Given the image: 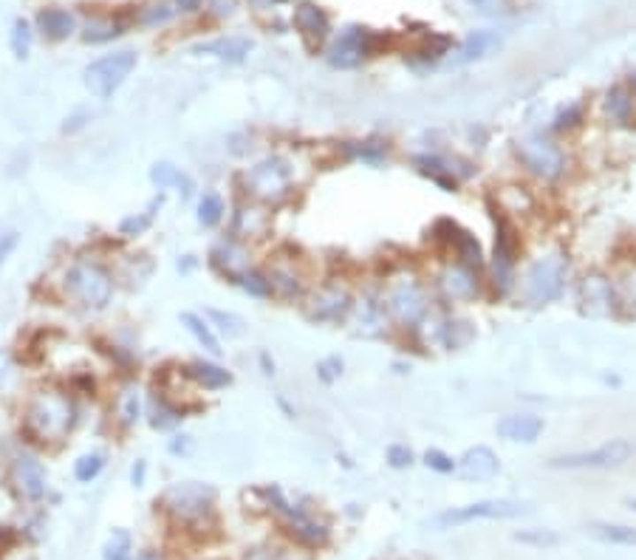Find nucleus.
I'll return each mask as SVG.
<instances>
[{
    "mask_svg": "<svg viewBox=\"0 0 636 560\" xmlns=\"http://www.w3.org/2000/svg\"><path fill=\"white\" fill-rule=\"evenodd\" d=\"M566 280H569V255L555 249V252L540 255L538 261H532L526 266L520 289H524L526 303L546 306V303H555V300L566 292Z\"/></svg>",
    "mask_w": 636,
    "mask_h": 560,
    "instance_id": "f257e3e1",
    "label": "nucleus"
},
{
    "mask_svg": "<svg viewBox=\"0 0 636 560\" xmlns=\"http://www.w3.org/2000/svg\"><path fill=\"white\" fill-rule=\"evenodd\" d=\"M26 422L42 441H60L74 427V405L57 391H40L28 402Z\"/></svg>",
    "mask_w": 636,
    "mask_h": 560,
    "instance_id": "f03ea898",
    "label": "nucleus"
},
{
    "mask_svg": "<svg viewBox=\"0 0 636 560\" xmlns=\"http://www.w3.org/2000/svg\"><path fill=\"white\" fill-rule=\"evenodd\" d=\"M385 306L387 314L394 320H399L402 326L416 328L422 326L425 318L430 314V300H427V289L425 283L416 275H396L390 278L387 289H385Z\"/></svg>",
    "mask_w": 636,
    "mask_h": 560,
    "instance_id": "7ed1b4c3",
    "label": "nucleus"
},
{
    "mask_svg": "<svg viewBox=\"0 0 636 560\" xmlns=\"http://www.w3.org/2000/svg\"><path fill=\"white\" fill-rule=\"evenodd\" d=\"M526 512H529V507L520 504V501H512V498H484V501H475V504H467V507H453V510H444L439 515H433L430 526L441 533V529L464 526V524H472V521L520 518V515H526Z\"/></svg>",
    "mask_w": 636,
    "mask_h": 560,
    "instance_id": "20e7f679",
    "label": "nucleus"
},
{
    "mask_svg": "<svg viewBox=\"0 0 636 560\" xmlns=\"http://www.w3.org/2000/svg\"><path fill=\"white\" fill-rule=\"evenodd\" d=\"M65 295L85 309H105L113 295V278L99 264L80 261L65 272Z\"/></svg>",
    "mask_w": 636,
    "mask_h": 560,
    "instance_id": "39448f33",
    "label": "nucleus"
},
{
    "mask_svg": "<svg viewBox=\"0 0 636 560\" xmlns=\"http://www.w3.org/2000/svg\"><path fill=\"white\" fill-rule=\"evenodd\" d=\"M515 156H517V162L540 181L560 179L563 173H566V165H569L566 150L543 134H529V136L520 139L515 145Z\"/></svg>",
    "mask_w": 636,
    "mask_h": 560,
    "instance_id": "423d86ee",
    "label": "nucleus"
},
{
    "mask_svg": "<svg viewBox=\"0 0 636 560\" xmlns=\"http://www.w3.org/2000/svg\"><path fill=\"white\" fill-rule=\"evenodd\" d=\"M636 456V444L625 436L611 439L594 450H577L566 456H555L548 467L552 470H617L625 467Z\"/></svg>",
    "mask_w": 636,
    "mask_h": 560,
    "instance_id": "0eeeda50",
    "label": "nucleus"
},
{
    "mask_svg": "<svg viewBox=\"0 0 636 560\" xmlns=\"http://www.w3.org/2000/svg\"><path fill=\"white\" fill-rule=\"evenodd\" d=\"M162 504L176 521L198 524V521H204L212 515L215 490L210 484H198V481L172 484L170 490L162 495Z\"/></svg>",
    "mask_w": 636,
    "mask_h": 560,
    "instance_id": "6e6552de",
    "label": "nucleus"
},
{
    "mask_svg": "<svg viewBox=\"0 0 636 560\" xmlns=\"http://www.w3.org/2000/svg\"><path fill=\"white\" fill-rule=\"evenodd\" d=\"M136 68V51H117V54H108L103 60L91 63L85 68V85H88V91L99 99H108L113 96V91H119V85L130 77V71Z\"/></svg>",
    "mask_w": 636,
    "mask_h": 560,
    "instance_id": "1a4fd4ad",
    "label": "nucleus"
},
{
    "mask_svg": "<svg viewBox=\"0 0 636 560\" xmlns=\"http://www.w3.org/2000/svg\"><path fill=\"white\" fill-rule=\"evenodd\" d=\"M264 495L269 498V507L283 518V524L288 526V533H292L300 543H306V547H323V543L328 541V526L323 521H317L314 515H309L306 510L288 504L278 487H266Z\"/></svg>",
    "mask_w": 636,
    "mask_h": 560,
    "instance_id": "9d476101",
    "label": "nucleus"
},
{
    "mask_svg": "<svg viewBox=\"0 0 636 560\" xmlns=\"http://www.w3.org/2000/svg\"><path fill=\"white\" fill-rule=\"evenodd\" d=\"M292 167L280 156H269V159L257 162L247 173V190L260 201H280L292 190Z\"/></svg>",
    "mask_w": 636,
    "mask_h": 560,
    "instance_id": "9b49d317",
    "label": "nucleus"
},
{
    "mask_svg": "<svg viewBox=\"0 0 636 560\" xmlns=\"http://www.w3.org/2000/svg\"><path fill=\"white\" fill-rule=\"evenodd\" d=\"M382 42V35L371 32V28H359V26H349L345 32H340L334 37L328 49V63L334 68H356L365 57L377 54Z\"/></svg>",
    "mask_w": 636,
    "mask_h": 560,
    "instance_id": "f8f14e48",
    "label": "nucleus"
},
{
    "mask_svg": "<svg viewBox=\"0 0 636 560\" xmlns=\"http://www.w3.org/2000/svg\"><path fill=\"white\" fill-rule=\"evenodd\" d=\"M517 235L515 226L503 219V215L495 212V255H493V278H495V289L503 295L512 286L515 278V264H517Z\"/></svg>",
    "mask_w": 636,
    "mask_h": 560,
    "instance_id": "ddd939ff",
    "label": "nucleus"
},
{
    "mask_svg": "<svg viewBox=\"0 0 636 560\" xmlns=\"http://www.w3.org/2000/svg\"><path fill=\"white\" fill-rule=\"evenodd\" d=\"M354 311V297L351 292L340 283H326L320 286L306 306V318L314 323H340Z\"/></svg>",
    "mask_w": 636,
    "mask_h": 560,
    "instance_id": "4468645a",
    "label": "nucleus"
},
{
    "mask_svg": "<svg viewBox=\"0 0 636 560\" xmlns=\"http://www.w3.org/2000/svg\"><path fill=\"white\" fill-rule=\"evenodd\" d=\"M11 479H14V484H18V490L26 498H32V501H40L42 495H46V490H49L46 467H42V462L37 456H32V453H20L18 458H14Z\"/></svg>",
    "mask_w": 636,
    "mask_h": 560,
    "instance_id": "2eb2a0df",
    "label": "nucleus"
},
{
    "mask_svg": "<svg viewBox=\"0 0 636 560\" xmlns=\"http://www.w3.org/2000/svg\"><path fill=\"white\" fill-rule=\"evenodd\" d=\"M456 470L461 472V479L467 481H489L498 476L501 470V462L493 448H487V444H475L470 448L464 456L456 462Z\"/></svg>",
    "mask_w": 636,
    "mask_h": 560,
    "instance_id": "dca6fc26",
    "label": "nucleus"
},
{
    "mask_svg": "<svg viewBox=\"0 0 636 560\" xmlns=\"http://www.w3.org/2000/svg\"><path fill=\"white\" fill-rule=\"evenodd\" d=\"M439 286H441V292H444L447 300H472L481 292L479 272L470 269V266H461V264L447 266L439 275Z\"/></svg>",
    "mask_w": 636,
    "mask_h": 560,
    "instance_id": "f3484780",
    "label": "nucleus"
},
{
    "mask_svg": "<svg viewBox=\"0 0 636 560\" xmlns=\"http://www.w3.org/2000/svg\"><path fill=\"white\" fill-rule=\"evenodd\" d=\"M543 416L538 413H507L501 416L495 422V433L507 441H524V444H532L538 441V436L543 433Z\"/></svg>",
    "mask_w": 636,
    "mask_h": 560,
    "instance_id": "a211bd4d",
    "label": "nucleus"
},
{
    "mask_svg": "<svg viewBox=\"0 0 636 560\" xmlns=\"http://www.w3.org/2000/svg\"><path fill=\"white\" fill-rule=\"evenodd\" d=\"M580 303L588 314H611L617 303L611 280H605L602 275H586L580 283Z\"/></svg>",
    "mask_w": 636,
    "mask_h": 560,
    "instance_id": "6ab92c4d",
    "label": "nucleus"
},
{
    "mask_svg": "<svg viewBox=\"0 0 636 560\" xmlns=\"http://www.w3.org/2000/svg\"><path fill=\"white\" fill-rule=\"evenodd\" d=\"M354 311H356V323H359V328H363V334H382L385 332V323H387L385 297L363 295L359 300H354Z\"/></svg>",
    "mask_w": 636,
    "mask_h": 560,
    "instance_id": "aec40b11",
    "label": "nucleus"
},
{
    "mask_svg": "<svg viewBox=\"0 0 636 560\" xmlns=\"http://www.w3.org/2000/svg\"><path fill=\"white\" fill-rule=\"evenodd\" d=\"M252 49H255V42L249 37H218V40L195 46V54H210V57H218V60H226V63H243Z\"/></svg>",
    "mask_w": 636,
    "mask_h": 560,
    "instance_id": "412c9836",
    "label": "nucleus"
},
{
    "mask_svg": "<svg viewBox=\"0 0 636 560\" xmlns=\"http://www.w3.org/2000/svg\"><path fill=\"white\" fill-rule=\"evenodd\" d=\"M150 181L158 187V190H179L181 198H190L193 190H195L193 179L187 176L181 167L170 165V162H156V165L150 167Z\"/></svg>",
    "mask_w": 636,
    "mask_h": 560,
    "instance_id": "4be33fe9",
    "label": "nucleus"
},
{
    "mask_svg": "<svg viewBox=\"0 0 636 560\" xmlns=\"http://www.w3.org/2000/svg\"><path fill=\"white\" fill-rule=\"evenodd\" d=\"M295 28L306 40L320 42L328 35V14L323 12V6H317V4H300L295 9Z\"/></svg>",
    "mask_w": 636,
    "mask_h": 560,
    "instance_id": "5701e85b",
    "label": "nucleus"
},
{
    "mask_svg": "<svg viewBox=\"0 0 636 560\" xmlns=\"http://www.w3.org/2000/svg\"><path fill=\"white\" fill-rule=\"evenodd\" d=\"M37 26H40V32L46 37L65 40V37L74 35L77 20H74V14L65 12V9H42L37 14Z\"/></svg>",
    "mask_w": 636,
    "mask_h": 560,
    "instance_id": "b1692460",
    "label": "nucleus"
},
{
    "mask_svg": "<svg viewBox=\"0 0 636 560\" xmlns=\"http://www.w3.org/2000/svg\"><path fill=\"white\" fill-rule=\"evenodd\" d=\"M498 46V37L493 35V32H472L464 42H461V46L456 49V54L450 57V63L453 65H467V63H472V60H481V57L489 51V49H495Z\"/></svg>",
    "mask_w": 636,
    "mask_h": 560,
    "instance_id": "393cba45",
    "label": "nucleus"
},
{
    "mask_svg": "<svg viewBox=\"0 0 636 560\" xmlns=\"http://www.w3.org/2000/svg\"><path fill=\"white\" fill-rule=\"evenodd\" d=\"M212 264L221 266L229 278H238L241 272L249 269V261H247V249L241 247L235 241H221L218 247L212 249Z\"/></svg>",
    "mask_w": 636,
    "mask_h": 560,
    "instance_id": "a878e982",
    "label": "nucleus"
},
{
    "mask_svg": "<svg viewBox=\"0 0 636 560\" xmlns=\"http://www.w3.org/2000/svg\"><path fill=\"white\" fill-rule=\"evenodd\" d=\"M187 377H190L195 385L207 387V391H218V387H226L229 382H233V373L224 371L215 363H204V360L187 365Z\"/></svg>",
    "mask_w": 636,
    "mask_h": 560,
    "instance_id": "bb28decb",
    "label": "nucleus"
},
{
    "mask_svg": "<svg viewBox=\"0 0 636 560\" xmlns=\"http://www.w3.org/2000/svg\"><path fill=\"white\" fill-rule=\"evenodd\" d=\"M450 249H453L456 257H458L456 264L470 266V269H475V272L484 269V249H481V243L475 241V235L467 233V229H458L456 238H453V243H450Z\"/></svg>",
    "mask_w": 636,
    "mask_h": 560,
    "instance_id": "cd10ccee",
    "label": "nucleus"
},
{
    "mask_svg": "<svg viewBox=\"0 0 636 560\" xmlns=\"http://www.w3.org/2000/svg\"><path fill=\"white\" fill-rule=\"evenodd\" d=\"M181 323H184V328L187 332H190L193 337H195V342L204 351H210L212 357H221V346H218V337L212 334V328H210V323L201 318V314H195V311H184L181 314Z\"/></svg>",
    "mask_w": 636,
    "mask_h": 560,
    "instance_id": "c85d7f7f",
    "label": "nucleus"
},
{
    "mask_svg": "<svg viewBox=\"0 0 636 560\" xmlns=\"http://www.w3.org/2000/svg\"><path fill=\"white\" fill-rule=\"evenodd\" d=\"M605 113L617 122V125H628L631 113H633V94L625 85H614V88L605 94Z\"/></svg>",
    "mask_w": 636,
    "mask_h": 560,
    "instance_id": "c756f323",
    "label": "nucleus"
},
{
    "mask_svg": "<svg viewBox=\"0 0 636 560\" xmlns=\"http://www.w3.org/2000/svg\"><path fill=\"white\" fill-rule=\"evenodd\" d=\"M588 535L614 547H636V529L625 524H591Z\"/></svg>",
    "mask_w": 636,
    "mask_h": 560,
    "instance_id": "7c9ffc66",
    "label": "nucleus"
},
{
    "mask_svg": "<svg viewBox=\"0 0 636 560\" xmlns=\"http://www.w3.org/2000/svg\"><path fill=\"white\" fill-rule=\"evenodd\" d=\"M181 422V410L172 408L165 396H153L150 399V425L156 430H170Z\"/></svg>",
    "mask_w": 636,
    "mask_h": 560,
    "instance_id": "2f4dec72",
    "label": "nucleus"
},
{
    "mask_svg": "<svg viewBox=\"0 0 636 560\" xmlns=\"http://www.w3.org/2000/svg\"><path fill=\"white\" fill-rule=\"evenodd\" d=\"M165 204V196H158V198H153L150 201V207L144 210L142 215H130V219H125L122 224H119V233L122 235H127V238H134V235H142L144 229H148L150 224H153V215H156V210Z\"/></svg>",
    "mask_w": 636,
    "mask_h": 560,
    "instance_id": "473e14b6",
    "label": "nucleus"
},
{
    "mask_svg": "<svg viewBox=\"0 0 636 560\" xmlns=\"http://www.w3.org/2000/svg\"><path fill=\"white\" fill-rule=\"evenodd\" d=\"M224 212H226V207H224V198L218 193H204V198L198 201V221L204 226L221 224Z\"/></svg>",
    "mask_w": 636,
    "mask_h": 560,
    "instance_id": "72a5a7b5",
    "label": "nucleus"
},
{
    "mask_svg": "<svg viewBox=\"0 0 636 560\" xmlns=\"http://www.w3.org/2000/svg\"><path fill=\"white\" fill-rule=\"evenodd\" d=\"M269 283H272V292H280L283 297H297L303 292V283L295 272L280 269V266L269 272Z\"/></svg>",
    "mask_w": 636,
    "mask_h": 560,
    "instance_id": "f704fd0d",
    "label": "nucleus"
},
{
    "mask_svg": "<svg viewBox=\"0 0 636 560\" xmlns=\"http://www.w3.org/2000/svg\"><path fill=\"white\" fill-rule=\"evenodd\" d=\"M450 49H453V40L447 37V35H436V32H430L427 37H425V42L422 46L416 49V54L422 57V60H439V57H444V54H450Z\"/></svg>",
    "mask_w": 636,
    "mask_h": 560,
    "instance_id": "c9c22d12",
    "label": "nucleus"
},
{
    "mask_svg": "<svg viewBox=\"0 0 636 560\" xmlns=\"http://www.w3.org/2000/svg\"><path fill=\"white\" fill-rule=\"evenodd\" d=\"M235 280L241 283V289L247 292V295H252V297H269V295H272L269 275H260V272H255V269L241 272Z\"/></svg>",
    "mask_w": 636,
    "mask_h": 560,
    "instance_id": "e433bc0d",
    "label": "nucleus"
},
{
    "mask_svg": "<svg viewBox=\"0 0 636 560\" xmlns=\"http://www.w3.org/2000/svg\"><path fill=\"white\" fill-rule=\"evenodd\" d=\"M517 543H526V547H534V549H552L560 543V535L552 533V529H524V533L515 535Z\"/></svg>",
    "mask_w": 636,
    "mask_h": 560,
    "instance_id": "4c0bfd02",
    "label": "nucleus"
},
{
    "mask_svg": "<svg viewBox=\"0 0 636 560\" xmlns=\"http://www.w3.org/2000/svg\"><path fill=\"white\" fill-rule=\"evenodd\" d=\"M122 35V26L119 23H113V20H91L88 26H85V42H108L113 37H119Z\"/></svg>",
    "mask_w": 636,
    "mask_h": 560,
    "instance_id": "58836bf2",
    "label": "nucleus"
},
{
    "mask_svg": "<svg viewBox=\"0 0 636 560\" xmlns=\"http://www.w3.org/2000/svg\"><path fill=\"white\" fill-rule=\"evenodd\" d=\"M210 320L212 323H218V328L226 334V337H241L243 332H247V320L238 318V314L233 311H218V309H210Z\"/></svg>",
    "mask_w": 636,
    "mask_h": 560,
    "instance_id": "ea45409f",
    "label": "nucleus"
},
{
    "mask_svg": "<svg viewBox=\"0 0 636 560\" xmlns=\"http://www.w3.org/2000/svg\"><path fill=\"white\" fill-rule=\"evenodd\" d=\"M103 467H105L103 453H85L80 462L74 464V476H77V481L88 484V481H94L99 476V472H103Z\"/></svg>",
    "mask_w": 636,
    "mask_h": 560,
    "instance_id": "a19ab883",
    "label": "nucleus"
},
{
    "mask_svg": "<svg viewBox=\"0 0 636 560\" xmlns=\"http://www.w3.org/2000/svg\"><path fill=\"white\" fill-rule=\"evenodd\" d=\"M103 557L105 560H130V535L125 533V529H113L111 541L103 549Z\"/></svg>",
    "mask_w": 636,
    "mask_h": 560,
    "instance_id": "79ce46f5",
    "label": "nucleus"
},
{
    "mask_svg": "<svg viewBox=\"0 0 636 560\" xmlns=\"http://www.w3.org/2000/svg\"><path fill=\"white\" fill-rule=\"evenodd\" d=\"M142 413V399H139V391L136 387H125L122 396H119V416L125 425H134Z\"/></svg>",
    "mask_w": 636,
    "mask_h": 560,
    "instance_id": "37998d69",
    "label": "nucleus"
},
{
    "mask_svg": "<svg viewBox=\"0 0 636 560\" xmlns=\"http://www.w3.org/2000/svg\"><path fill=\"white\" fill-rule=\"evenodd\" d=\"M28 49H32V32H28V23L26 20H18L11 28V51L14 57H28Z\"/></svg>",
    "mask_w": 636,
    "mask_h": 560,
    "instance_id": "c03bdc74",
    "label": "nucleus"
},
{
    "mask_svg": "<svg viewBox=\"0 0 636 560\" xmlns=\"http://www.w3.org/2000/svg\"><path fill=\"white\" fill-rule=\"evenodd\" d=\"M583 122V105L580 103H571L569 108H563L557 117H555V131H571V127H577Z\"/></svg>",
    "mask_w": 636,
    "mask_h": 560,
    "instance_id": "a18cd8bd",
    "label": "nucleus"
},
{
    "mask_svg": "<svg viewBox=\"0 0 636 560\" xmlns=\"http://www.w3.org/2000/svg\"><path fill=\"white\" fill-rule=\"evenodd\" d=\"M385 458L394 470H404V467L413 464L416 456H413V450L408 448V444H390V448L385 450Z\"/></svg>",
    "mask_w": 636,
    "mask_h": 560,
    "instance_id": "49530a36",
    "label": "nucleus"
},
{
    "mask_svg": "<svg viewBox=\"0 0 636 560\" xmlns=\"http://www.w3.org/2000/svg\"><path fill=\"white\" fill-rule=\"evenodd\" d=\"M425 464L430 467V470H436V472H441V476H447V472H453L456 470V458L453 456H447L444 450H427L425 453Z\"/></svg>",
    "mask_w": 636,
    "mask_h": 560,
    "instance_id": "de8ad7c7",
    "label": "nucleus"
},
{
    "mask_svg": "<svg viewBox=\"0 0 636 560\" xmlns=\"http://www.w3.org/2000/svg\"><path fill=\"white\" fill-rule=\"evenodd\" d=\"M172 14H176V9H170V6H148L142 12V23L144 26H165L172 20Z\"/></svg>",
    "mask_w": 636,
    "mask_h": 560,
    "instance_id": "09e8293b",
    "label": "nucleus"
},
{
    "mask_svg": "<svg viewBox=\"0 0 636 560\" xmlns=\"http://www.w3.org/2000/svg\"><path fill=\"white\" fill-rule=\"evenodd\" d=\"M317 377H320L326 385L337 382L342 377V360H340V357H328V360H323L320 365H317Z\"/></svg>",
    "mask_w": 636,
    "mask_h": 560,
    "instance_id": "8fccbe9b",
    "label": "nucleus"
},
{
    "mask_svg": "<svg viewBox=\"0 0 636 560\" xmlns=\"http://www.w3.org/2000/svg\"><path fill=\"white\" fill-rule=\"evenodd\" d=\"M190 450H193V439L190 436H176L170 441V453L172 456H187Z\"/></svg>",
    "mask_w": 636,
    "mask_h": 560,
    "instance_id": "3c124183",
    "label": "nucleus"
},
{
    "mask_svg": "<svg viewBox=\"0 0 636 560\" xmlns=\"http://www.w3.org/2000/svg\"><path fill=\"white\" fill-rule=\"evenodd\" d=\"M18 247V235L14 233H6V235H0V264L6 261V257L11 255V249Z\"/></svg>",
    "mask_w": 636,
    "mask_h": 560,
    "instance_id": "603ef678",
    "label": "nucleus"
},
{
    "mask_svg": "<svg viewBox=\"0 0 636 560\" xmlns=\"http://www.w3.org/2000/svg\"><path fill=\"white\" fill-rule=\"evenodd\" d=\"M212 9L218 18H226V14L235 12V0H212Z\"/></svg>",
    "mask_w": 636,
    "mask_h": 560,
    "instance_id": "864d4df0",
    "label": "nucleus"
},
{
    "mask_svg": "<svg viewBox=\"0 0 636 560\" xmlns=\"http://www.w3.org/2000/svg\"><path fill=\"white\" fill-rule=\"evenodd\" d=\"M144 472H148V464H144V462H136L134 472H130V476H134V484H136V487L144 484Z\"/></svg>",
    "mask_w": 636,
    "mask_h": 560,
    "instance_id": "5fc2aeb1",
    "label": "nucleus"
},
{
    "mask_svg": "<svg viewBox=\"0 0 636 560\" xmlns=\"http://www.w3.org/2000/svg\"><path fill=\"white\" fill-rule=\"evenodd\" d=\"M176 4L181 6V12H195L201 6V0H176Z\"/></svg>",
    "mask_w": 636,
    "mask_h": 560,
    "instance_id": "6e6d98bb",
    "label": "nucleus"
},
{
    "mask_svg": "<svg viewBox=\"0 0 636 560\" xmlns=\"http://www.w3.org/2000/svg\"><path fill=\"white\" fill-rule=\"evenodd\" d=\"M260 363H264V373H274V363H269V354H260Z\"/></svg>",
    "mask_w": 636,
    "mask_h": 560,
    "instance_id": "4d7b16f0",
    "label": "nucleus"
},
{
    "mask_svg": "<svg viewBox=\"0 0 636 560\" xmlns=\"http://www.w3.org/2000/svg\"><path fill=\"white\" fill-rule=\"evenodd\" d=\"M136 560H162V557H158L156 552H142V555H139Z\"/></svg>",
    "mask_w": 636,
    "mask_h": 560,
    "instance_id": "13d9d810",
    "label": "nucleus"
},
{
    "mask_svg": "<svg viewBox=\"0 0 636 560\" xmlns=\"http://www.w3.org/2000/svg\"><path fill=\"white\" fill-rule=\"evenodd\" d=\"M4 368H6V360H4V354H0V380H4Z\"/></svg>",
    "mask_w": 636,
    "mask_h": 560,
    "instance_id": "bf43d9fd",
    "label": "nucleus"
},
{
    "mask_svg": "<svg viewBox=\"0 0 636 560\" xmlns=\"http://www.w3.org/2000/svg\"><path fill=\"white\" fill-rule=\"evenodd\" d=\"M628 507H631V510L636 512V498H628Z\"/></svg>",
    "mask_w": 636,
    "mask_h": 560,
    "instance_id": "052dcab7",
    "label": "nucleus"
},
{
    "mask_svg": "<svg viewBox=\"0 0 636 560\" xmlns=\"http://www.w3.org/2000/svg\"><path fill=\"white\" fill-rule=\"evenodd\" d=\"M631 82H633V85H636V65H633V68H631Z\"/></svg>",
    "mask_w": 636,
    "mask_h": 560,
    "instance_id": "680f3d73",
    "label": "nucleus"
},
{
    "mask_svg": "<svg viewBox=\"0 0 636 560\" xmlns=\"http://www.w3.org/2000/svg\"><path fill=\"white\" fill-rule=\"evenodd\" d=\"M274 4H288V0H274Z\"/></svg>",
    "mask_w": 636,
    "mask_h": 560,
    "instance_id": "e2e57ef3",
    "label": "nucleus"
}]
</instances>
